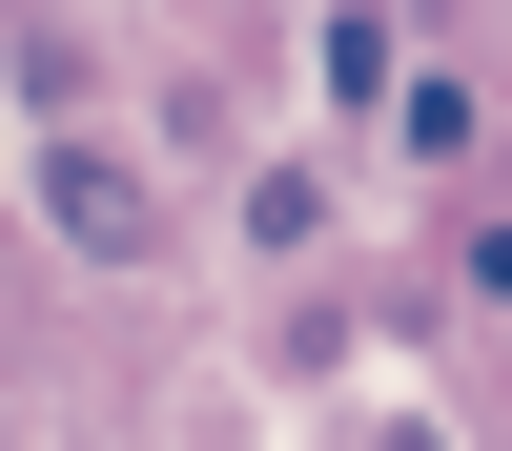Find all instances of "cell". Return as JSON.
Masks as SVG:
<instances>
[{
  "label": "cell",
  "mask_w": 512,
  "mask_h": 451,
  "mask_svg": "<svg viewBox=\"0 0 512 451\" xmlns=\"http://www.w3.org/2000/svg\"><path fill=\"white\" fill-rule=\"evenodd\" d=\"M41 205H62V246H144V205H123V164H62Z\"/></svg>",
  "instance_id": "6da1fadb"
}]
</instances>
